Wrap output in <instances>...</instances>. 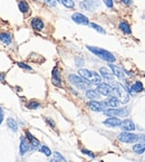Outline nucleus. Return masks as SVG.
<instances>
[{"label": "nucleus", "instance_id": "obj_28", "mask_svg": "<svg viewBox=\"0 0 145 162\" xmlns=\"http://www.w3.org/2000/svg\"><path fill=\"white\" fill-rule=\"evenodd\" d=\"M39 106H40V103L37 101H30L27 103V109H29V110H36Z\"/></svg>", "mask_w": 145, "mask_h": 162}, {"label": "nucleus", "instance_id": "obj_23", "mask_svg": "<svg viewBox=\"0 0 145 162\" xmlns=\"http://www.w3.org/2000/svg\"><path fill=\"white\" fill-rule=\"evenodd\" d=\"M133 151L136 153V154H142L145 152V143L143 142H139L133 145Z\"/></svg>", "mask_w": 145, "mask_h": 162}, {"label": "nucleus", "instance_id": "obj_25", "mask_svg": "<svg viewBox=\"0 0 145 162\" xmlns=\"http://www.w3.org/2000/svg\"><path fill=\"white\" fill-rule=\"evenodd\" d=\"M18 7H19V10L21 11L22 14H27L29 11V5L26 0H20L18 2Z\"/></svg>", "mask_w": 145, "mask_h": 162}, {"label": "nucleus", "instance_id": "obj_31", "mask_svg": "<svg viewBox=\"0 0 145 162\" xmlns=\"http://www.w3.org/2000/svg\"><path fill=\"white\" fill-rule=\"evenodd\" d=\"M89 26H90L93 29L96 30V31H98V33H101V34H105V29H104V28H102L99 25H97V24H95V22H90V24H89Z\"/></svg>", "mask_w": 145, "mask_h": 162}, {"label": "nucleus", "instance_id": "obj_3", "mask_svg": "<svg viewBox=\"0 0 145 162\" xmlns=\"http://www.w3.org/2000/svg\"><path fill=\"white\" fill-rule=\"evenodd\" d=\"M79 76L83 77L85 81H87L89 84H94L98 85L102 83V77L98 73H96L94 71H89V69H79Z\"/></svg>", "mask_w": 145, "mask_h": 162}, {"label": "nucleus", "instance_id": "obj_34", "mask_svg": "<svg viewBox=\"0 0 145 162\" xmlns=\"http://www.w3.org/2000/svg\"><path fill=\"white\" fill-rule=\"evenodd\" d=\"M103 1H104V3L106 5V7L113 8V6H114V2H113V0H103Z\"/></svg>", "mask_w": 145, "mask_h": 162}, {"label": "nucleus", "instance_id": "obj_26", "mask_svg": "<svg viewBox=\"0 0 145 162\" xmlns=\"http://www.w3.org/2000/svg\"><path fill=\"white\" fill-rule=\"evenodd\" d=\"M130 91L132 92H135V93H139V92H142L144 87H143V84H142V82H135L132 86H130Z\"/></svg>", "mask_w": 145, "mask_h": 162}, {"label": "nucleus", "instance_id": "obj_6", "mask_svg": "<svg viewBox=\"0 0 145 162\" xmlns=\"http://www.w3.org/2000/svg\"><path fill=\"white\" fill-rule=\"evenodd\" d=\"M118 140L123 143H135L138 141V134H135V133L132 132H125L123 131L122 133L118 134Z\"/></svg>", "mask_w": 145, "mask_h": 162}, {"label": "nucleus", "instance_id": "obj_13", "mask_svg": "<svg viewBox=\"0 0 145 162\" xmlns=\"http://www.w3.org/2000/svg\"><path fill=\"white\" fill-rule=\"evenodd\" d=\"M30 150V143L28 142L27 138L25 135H22L20 138V145H19V152L20 155H25Z\"/></svg>", "mask_w": 145, "mask_h": 162}, {"label": "nucleus", "instance_id": "obj_12", "mask_svg": "<svg viewBox=\"0 0 145 162\" xmlns=\"http://www.w3.org/2000/svg\"><path fill=\"white\" fill-rule=\"evenodd\" d=\"M119 127L125 131V132H132V131H134L135 130V124H134V122L130 120V118H126V120H124L121 122V125Z\"/></svg>", "mask_w": 145, "mask_h": 162}, {"label": "nucleus", "instance_id": "obj_29", "mask_svg": "<svg viewBox=\"0 0 145 162\" xmlns=\"http://www.w3.org/2000/svg\"><path fill=\"white\" fill-rule=\"evenodd\" d=\"M39 151L41 152V153H44V154L46 155V156H50L51 155V150L49 149V147H47V145H41L40 147V149H39Z\"/></svg>", "mask_w": 145, "mask_h": 162}, {"label": "nucleus", "instance_id": "obj_36", "mask_svg": "<svg viewBox=\"0 0 145 162\" xmlns=\"http://www.w3.org/2000/svg\"><path fill=\"white\" fill-rule=\"evenodd\" d=\"M2 121H3V110H2V107L0 106V124L2 123Z\"/></svg>", "mask_w": 145, "mask_h": 162}, {"label": "nucleus", "instance_id": "obj_41", "mask_svg": "<svg viewBox=\"0 0 145 162\" xmlns=\"http://www.w3.org/2000/svg\"><path fill=\"white\" fill-rule=\"evenodd\" d=\"M124 5H130L132 3V0H121Z\"/></svg>", "mask_w": 145, "mask_h": 162}, {"label": "nucleus", "instance_id": "obj_27", "mask_svg": "<svg viewBox=\"0 0 145 162\" xmlns=\"http://www.w3.org/2000/svg\"><path fill=\"white\" fill-rule=\"evenodd\" d=\"M50 162H66V159L59 152H55L54 153V158H52V160Z\"/></svg>", "mask_w": 145, "mask_h": 162}, {"label": "nucleus", "instance_id": "obj_18", "mask_svg": "<svg viewBox=\"0 0 145 162\" xmlns=\"http://www.w3.org/2000/svg\"><path fill=\"white\" fill-rule=\"evenodd\" d=\"M30 25H31V27L34 28L35 30H38V31H40V30L44 29V21L40 19V18H32L31 19V21H30Z\"/></svg>", "mask_w": 145, "mask_h": 162}, {"label": "nucleus", "instance_id": "obj_16", "mask_svg": "<svg viewBox=\"0 0 145 162\" xmlns=\"http://www.w3.org/2000/svg\"><path fill=\"white\" fill-rule=\"evenodd\" d=\"M26 138H27V140L28 142L30 143V149H32V150H35L37 147H40V142L38 139H36L31 133L29 132V131H26V135H25Z\"/></svg>", "mask_w": 145, "mask_h": 162}, {"label": "nucleus", "instance_id": "obj_33", "mask_svg": "<svg viewBox=\"0 0 145 162\" xmlns=\"http://www.w3.org/2000/svg\"><path fill=\"white\" fill-rule=\"evenodd\" d=\"M81 152L84 153V154H86V155H89L90 158H95V154L92 152V151H89V150H86V149H83L81 150Z\"/></svg>", "mask_w": 145, "mask_h": 162}, {"label": "nucleus", "instance_id": "obj_35", "mask_svg": "<svg viewBox=\"0 0 145 162\" xmlns=\"http://www.w3.org/2000/svg\"><path fill=\"white\" fill-rule=\"evenodd\" d=\"M45 2L47 5H49L50 7H55L56 6V0H45Z\"/></svg>", "mask_w": 145, "mask_h": 162}, {"label": "nucleus", "instance_id": "obj_38", "mask_svg": "<svg viewBox=\"0 0 145 162\" xmlns=\"http://www.w3.org/2000/svg\"><path fill=\"white\" fill-rule=\"evenodd\" d=\"M138 141H141V142L145 143V134H141V135H138Z\"/></svg>", "mask_w": 145, "mask_h": 162}, {"label": "nucleus", "instance_id": "obj_22", "mask_svg": "<svg viewBox=\"0 0 145 162\" xmlns=\"http://www.w3.org/2000/svg\"><path fill=\"white\" fill-rule=\"evenodd\" d=\"M6 123H7V126L11 130V131H14V132H17L18 131V124H17V121L12 118H8L7 121H6Z\"/></svg>", "mask_w": 145, "mask_h": 162}, {"label": "nucleus", "instance_id": "obj_17", "mask_svg": "<svg viewBox=\"0 0 145 162\" xmlns=\"http://www.w3.org/2000/svg\"><path fill=\"white\" fill-rule=\"evenodd\" d=\"M121 120L118 118H113V116H108V118H106L103 123L104 125L108 126V127H119L121 125Z\"/></svg>", "mask_w": 145, "mask_h": 162}, {"label": "nucleus", "instance_id": "obj_32", "mask_svg": "<svg viewBox=\"0 0 145 162\" xmlns=\"http://www.w3.org/2000/svg\"><path fill=\"white\" fill-rule=\"evenodd\" d=\"M18 66L23 68V69H27V71H32V68L27 64H25V63H18Z\"/></svg>", "mask_w": 145, "mask_h": 162}, {"label": "nucleus", "instance_id": "obj_11", "mask_svg": "<svg viewBox=\"0 0 145 162\" xmlns=\"http://www.w3.org/2000/svg\"><path fill=\"white\" fill-rule=\"evenodd\" d=\"M51 82L55 86L60 87L61 86V77H60V72H59V68L57 66L54 67L52 69V73H51Z\"/></svg>", "mask_w": 145, "mask_h": 162}, {"label": "nucleus", "instance_id": "obj_7", "mask_svg": "<svg viewBox=\"0 0 145 162\" xmlns=\"http://www.w3.org/2000/svg\"><path fill=\"white\" fill-rule=\"evenodd\" d=\"M87 106L94 112H104L105 110H107L106 103L101 101H90L87 103Z\"/></svg>", "mask_w": 145, "mask_h": 162}, {"label": "nucleus", "instance_id": "obj_30", "mask_svg": "<svg viewBox=\"0 0 145 162\" xmlns=\"http://www.w3.org/2000/svg\"><path fill=\"white\" fill-rule=\"evenodd\" d=\"M58 1L61 2L66 8H74V6H75L74 0H58Z\"/></svg>", "mask_w": 145, "mask_h": 162}, {"label": "nucleus", "instance_id": "obj_39", "mask_svg": "<svg viewBox=\"0 0 145 162\" xmlns=\"http://www.w3.org/2000/svg\"><path fill=\"white\" fill-rule=\"evenodd\" d=\"M76 63H77V64H76L77 66H81V65H83V59L76 58Z\"/></svg>", "mask_w": 145, "mask_h": 162}, {"label": "nucleus", "instance_id": "obj_1", "mask_svg": "<svg viewBox=\"0 0 145 162\" xmlns=\"http://www.w3.org/2000/svg\"><path fill=\"white\" fill-rule=\"evenodd\" d=\"M87 49L89 52H92L94 55H96L97 57H99L101 59L105 60V62H108V63H114L116 60L115 56L112 54L110 52L106 51V49H103L99 47H94V46H87Z\"/></svg>", "mask_w": 145, "mask_h": 162}, {"label": "nucleus", "instance_id": "obj_8", "mask_svg": "<svg viewBox=\"0 0 145 162\" xmlns=\"http://www.w3.org/2000/svg\"><path fill=\"white\" fill-rule=\"evenodd\" d=\"M80 7L87 11H94L95 9L99 7V1L98 0H84L80 2Z\"/></svg>", "mask_w": 145, "mask_h": 162}, {"label": "nucleus", "instance_id": "obj_2", "mask_svg": "<svg viewBox=\"0 0 145 162\" xmlns=\"http://www.w3.org/2000/svg\"><path fill=\"white\" fill-rule=\"evenodd\" d=\"M113 85H114L113 86V93L119 100V102L123 104L128 103L130 102V95H128V92L126 91V89L118 82H115Z\"/></svg>", "mask_w": 145, "mask_h": 162}, {"label": "nucleus", "instance_id": "obj_4", "mask_svg": "<svg viewBox=\"0 0 145 162\" xmlns=\"http://www.w3.org/2000/svg\"><path fill=\"white\" fill-rule=\"evenodd\" d=\"M130 110L128 107H123V109H117V107H113V109H107L104 111V114L107 116H113V118H125L128 116Z\"/></svg>", "mask_w": 145, "mask_h": 162}, {"label": "nucleus", "instance_id": "obj_20", "mask_svg": "<svg viewBox=\"0 0 145 162\" xmlns=\"http://www.w3.org/2000/svg\"><path fill=\"white\" fill-rule=\"evenodd\" d=\"M99 96H101V94H99L96 89H88L86 91V97L87 98H89V100H92V101H96V100H98V98H99Z\"/></svg>", "mask_w": 145, "mask_h": 162}, {"label": "nucleus", "instance_id": "obj_37", "mask_svg": "<svg viewBox=\"0 0 145 162\" xmlns=\"http://www.w3.org/2000/svg\"><path fill=\"white\" fill-rule=\"evenodd\" d=\"M46 122H47L48 124H50L51 127H52V129L55 127V122H54V121H51L50 118H46Z\"/></svg>", "mask_w": 145, "mask_h": 162}, {"label": "nucleus", "instance_id": "obj_10", "mask_svg": "<svg viewBox=\"0 0 145 162\" xmlns=\"http://www.w3.org/2000/svg\"><path fill=\"white\" fill-rule=\"evenodd\" d=\"M99 73H101V77H103V80L106 82L107 84H114L115 83L114 74L110 73L107 68L102 67L101 69H99Z\"/></svg>", "mask_w": 145, "mask_h": 162}, {"label": "nucleus", "instance_id": "obj_40", "mask_svg": "<svg viewBox=\"0 0 145 162\" xmlns=\"http://www.w3.org/2000/svg\"><path fill=\"white\" fill-rule=\"evenodd\" d=\"M5 78H6V74H5V73H0V82L5 81Z\"/></svg>", "mask_w": 145, "mask_h": 162}, {"label": "nucleus", "instance_id": "obj_19", "mask_svg": "<svg viewBox=\"0 0 145 162\" xmlns=\"http://www.w3.org/2000/svg\"><path fill=\"white\" fill-rule=\"evenodd\" d=\"M105 103L107 105V107L113 109V107H117V106L121 104V102H119V100H118L116 96H109L108 100L105 101Z\"/></svg>", "mask_w": 145, "mask_h": 162}, {"label": "nucleus", "instance_id": "obj_5", "mask_svg": "<svg viewBox=\"0 0 145 162\" xmlns=\"http://www.w3.org/2000/svg\"><path fill=\"white\" fill-rule=\"evenodd\" d=\"M68 78H69V82L72 83V85H75L77 89H84V91H87L88 87H89V83L87 81H85L83 77H80L78 75H75V74H70L69 76H68Z\"/></svg>", "mask_w": 145, "mask_h": 162}, {"label": "nucleus", "instance_id": "obj_14", "mask_svg": "<svg viewBox=\"0 0 145 162\" xmlns=\"http://www.w3.org/2000/svg\"><path fill=\"white\" fill-rule=\"evenodd\" d=\"M72 21H75L76 24H79V25H89V20L86 16H84L83 14H79V12H75L74 15L72 16Z\"/></svg>", "mask_w": 145, "mask_h": 162}, {"label": "nucleus", "instance_id": "obj_9", "mask_svg": "<svg viewBox=\"0 0 145 162\" xmlns=\"http://www.w3.org/2000/svg\"><path fill=\"white\" fill-rule=\"evenodd\" d=\"M101 95L104 96H110L113 94V86H110L107 83H101L97 85V89H96Z\"/></svg>", "mask_w": 145, "mask_h": 162}, {"label": "nucleus", "instance_id": "obj_21", "mask_svg": "<svg viewBox=\"0 0 145 162\" xmlns=\"http://www.w3.org/2000/svg\"><path fill=\"white\" fill-rule=\"evenodd\" d=\"M0 42L5 45H10L12 42V37L8 33H1L0 34Z\"/></svg>", "mask_w": 145, "mask_h": 162}, {"label": "nucleus", "instance_id": "obj_15", "mask_svg": "<svg viewBox=\"0 0 145 162\" xmlns=\"http://www.w3.org/2000/svg\"><path fill=\"white\" fill-rule=\"evenodd\" d=\"M109 67H110L112 72H113V74L115 75L116 77H118L119 80H125L126 73H125V71H124L123 68L116 66V65H114V64H109Z\"/></svg>", "mask_w": 145, "mask_h": 162}, {"label": "nucleus", "instance_id": "obj_24", "mask_svg": "<svg viewBox=\"0 0 145 162\" xmlns=\"http://www.w3.org/2000/svg\"><path fill=\"white\" fill-rule=\"evenodd\" d=\"M118 28L122 30L124 34H127V35L132 34V29H130V26L126 21H121V22H119V25H118Z\"/></svg>", "mask_w": 145, "mask_h": 162}]
</instances>
